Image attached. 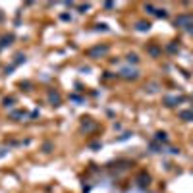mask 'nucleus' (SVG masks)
Segmentation results:
<instances>
[{"label":"nucleus","instance_id":"f257e3e1","mask_svg":"<svg viewBox=\"0 0 193 193\" xmlns=\"http://www.w3.org/2000/svg\"><path fill=\"white\" fill-rule=\"evenodd\" d=\"M106 50H108V47H97V48H93V50H89V56L95 58V56H98V54H104Z\"/></svg>","mask_w":193,"mask_h":193},{"label":"nucleus","instance_id":"20e7f679","mask_svg":"<svg viewBox=\"0 0 193 193\" xmlns=\"http://www.w3.org/2000/svg\"><path fill=\"white\" fill-rule=\"evenodd\" d=\"M0 18H2V16H0Z\"/></svg>","mask_w":193,"mask_h":193},{"label":"nucleus","instance_id":"7ed1b4c3","mask_svg":"<svg viewBox=\"0 0 193 193\" xmlns=\"http://www.w3.org/2000/svg\"><path fill=\"white\" fill-rule=\"evenodd\" d=\"M12 102H14V98H6V101H4V106H12Z\"/></svg>","mask_w":193,"mask_h":193},{"label":"nucleus","instance_id":"f03ea898","mask_svg":"<svg viewBox=\"0 0 193 193\" xmlns=\"http://www.w3.org/2000/svg\"><path fill=\"white\" fill-rule=\"evenodd\" d=\"M48 101H50L54 106H58L60 104V95H58V93H54V91H50V93H48Z\"/></svg>","mask_w":193,"mask_h":193}]
</instances>
